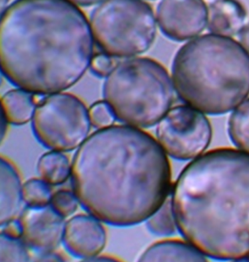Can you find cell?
<instances>
[{
	"label": "cell",
	"mask_w": 249,
	"mask_h": 262,
	"mask_svg": "<svg viewBox=\"0 0 249 262\" xmlns=\"http://www.w3.org/2000/svg\"><path fill=\"white\" fill-rule=\"evenodd\" d=\"M150 134L129 125L92 133L72 162L73 191L82 207L115 227L147 221L168 199L171 166Z\"/></svg>",
	"instance_id": "obj_1"
},
{
	"label": "cell",
	"mask_w": 249,
	"mask_h": 262,
	"mask_svg": "<svg viewBox=\"0 0 249 262\" xmlns=\"http://www.w3.org/2000/svg\"><path fill=\"white\" fill-rule=\"evenodd\" d=\"M94 41L87 16L70 0H17L2 12V72L30 93H60L90 68Z\"/></svg>",
	"instance_id": "obj_2"
},
{
	"label": "cell",
	"mask_w": 249,
	"mask_h": 262,
	"mask_svg": "<svg viewBox=\"0 0 249 262\" xmlns=\"http://www.w3.org/2000/svg\"><path fill=\"white\" fill-rule=\"evenodd\" d=\"M178 230L206 256L249 258V154L220 148L193 159L172 191Z\"/></svg>",
	"instance_id": "obj_3"
},
{
	"label": "cell",
	"mask_w": 249,
	"mask_h": 262,
	"mask_svg": "<svg viewBox=\"0 0 249 262\" xmlns=\"http://www.w3.org/2000/svg\"><path fill=\"white\" fill-rule=\"evenodd\" d=\"M172 78L185 104L205 114H226L248 97L249 54L229 37L206 34L178 50Z\"/></svg>",
	"instance_id": "obj_4"
},
{
	"label": "cell",
	"mask_w": 249,
	"mask_h": 262,
	"mask_svg": "<svg viewBox=\"0 0 249 262\" xmlns=\"http://www.w3.org/2000/svg\"><path fill=\"white\" fill-rule=\"evenodd\" d=\"M174 85L156 60L134 57L118 63L106 77L103 97L115 117L129 126L149 128L171 109Z\"/></svg>",
	"instance_id": "obj_5"
},
{
	"label": "cell",
	"mask_w": 249,
	"mask_h": 262,
	"mask_svg": "<svg viewBox=\"0 0 249 262\" xmlns=\"http://www.w3.org/2000/svg\"><path fill=\"white\" fill-rule=\"evenodd\" d=\"M151 5L143 0H104L91 14L94 40L113 57H131L151 49L157 26Z\"/></svg>",
	"instance_id": "obj_6"
},
{
	"label": "cell",
	"mask_w": 249,
	"mask_h": 262,
	"mask_svg": "<svg viewBox=\"0 0 249 262\" xmlns=\"http://www.w3.org/2000/svg\"><path fill=\"white\" fill-rule=\"evenodd\" d=\"M32 121L39 143L60 152L78 148L88 138L92 126L83 101L65 93L51 94L41 100Z\"/></svg>",
	"instance_id": "obj_7"
},
{
	"label": "cell",
	"mask_w": 249,
	"mask_h": 262,
	"mask_svg": "<svg viewBox=\"0 0 249 262\" xmlns=\"http://www.w3.org/2000/svg\"><path fill=\"white\" fill-rule=\"evenodd\" d=\"M158 142L172 158L186 161L200 157L209 148L212 126L205 114L188 104L176 106L158 123Z\"/></svg>",
	"instance_id": "obj_8"
},
{
	"label": "cell",
	"mask_w": 249,
	"mask_h": 262,
	"mask_svg": "<svg viewBox=\"0 0 249 262\" xmlns=\"http://www.w3.org/2000/svg\"><path fill=\"white\" fill-rule=\"evenodd\" d=\"M209 8L204 0H161L156 19L163 34L176 42L197 37L208 25Z\"/></svg>",
	"instance_id": "obj_9"
},
{
	"label": "cell",
	"mask_w": 249,
	"mask_h": 262,
	"mask_svg": "<svg viewBox=\"0 0 249 262\" xmlns=\"http://www.w3.org/2000/svg\"><path fill=\"white\" fill-rule=\"evenodd\" d=\"M17 220L22 239L37 254L54 251L63 242L66 222L50 205L43 208L27 207Z\"/></svg>",
	"instance_id": "obj_10"
},
{
	"label": "cell",
	"mask_w": 249,
	"mask_h": 262,
	"mask_svg": "<svg viewBox=\"0 0 249 262\" xmlns=\"http://www.w3.org/2000/svg\"><path fill=\"white\" fill-rule=\"evenodd\" d=\"M100 222L91 214H78L66 222L63 243L68 252L86 261L102 252L107 234Z\"/></svg>",
	"instance_id": "obj_11"
},
{
	"label": "cell",
	"mask_w": 249,
	"mask_h": 262,
	"mask_svg": "<svg viewBox=\"0 0 249 262\" xmlns=\"http://www.w3.org/2000/svg\"><path fill=\"white\" fill-rule=\"evenodd\" d=\"M25 203L23 185L18 170L4 157L0 162V224L16 219Z\"/></svg>",
	"instance_id": "obj_12"
},
{
	"label": "cell",
	"mask_w": 249,
	"mask_h": 262,
	"mask_svg": "<svg viewBox=\"0 0 249 262\" xmlns=\"http://www.w3.org/2000/svg\"><path fill=\"white\" fill-rule=\"evenodd\" d=\"M246 17L239 0H215L209 6L208 28L212 34L232 37L240 33Z\"/></svg>",
	"instance_id": "obj_13"
},
{
	"label": "cell",
	"mask_w": 249,
	"mask_h": 262,
	"mask_svg": "<svg viewBox=\"0 0 249 262\" xmlns=\"http://www.w3.org/2000/svg\"><path fill=\"white\" fill-rule=\"evenodd\" d=\"M205 255L188 241L171 239L159 241L147 248L140 261H207Z\"/></svg>",
	"instance_id": "obj_14"
},
{
	"label": "cell",
	"mask_w": 249,
	"mask_h": 262,
	"mask_svg": "<svg viewBox=\"0 0 249 262\" xmlns=\"http://www.w3.org/2000/svg\"><path fill=\"white\" fill-rule=\"evenodd\" d=\"M36 107L33 94L24 89L10 90L2 98V115L8 123L16 126L32 121Z\"/></svg>",
	"instance_id": "obj_15"
},
{
	"label": "cell",
	"mask_w": 249,
	"mask_h": 262,
	"mask_svg": "<svg viewBox=\"0 0 249 262\" xmlns=\"http://www.w3.org/2000/svg\"><path fill=\"white\" fill-rule=\"evenodd\" d=\"M72 163L63 152L51 150L44 154L37 162V169L41 179L51 186H59L71 177Z\"/></svg>",
	"instance_id": "obj_16"
},
{
	"label": "cell",
	"mask_w": 249,
	"mask_h": 262,
	"mask_svg": "<svg viewBox=\"0 0 249 262\" xmlns=\"http://www.w3.org/2000/svg\"><path fill=\"white\" fill-rule=\"evenodd\" d=\"M228 133L237 148L249 154V98L236 107L230 116Z\"/></svg>",
	"instance_id": "obj_17"
},
{
	"label": "cell",
	"mask_w": 249,
	"mask_h": 262,
	"mask_svg": "<svg viewBox=\"0 0 249 262\" xmlns=\"http://www.w3.org/2000/svg\"><path fill=\"white\" fill-rule=\"evenodd\" d=\"M147 226L154 235L165 237L176 234L178 227L172 208L171 199L168 198L161 208L147 219Z\"/></svg>",
	"instance_id": "obj_18"
},
{
	"label": "cell",
	"mask_w": 249,
	"mask_h": 262,
	"mask_svg": "<svg viewBox=\"0 0 249 262\" xmlns=\"http://www.w3.org/2000/svg\"><path fill=\"white\" fill-rule=\"evenodd\" d=\"M53 193L51 185L43 179L32 178L23 184L24 202L27 207L43 208L50 205Z\"/></svg>",
	"instance_id": "obj_19"
},
{
	"label": "cell",
	"mask_w": 249,
	"mask_h": 262,
	"mask_svg": "<svg viewBox=\"0 0 249 262\" xmlns=\"http://www.w3.org/2000/svg\"><path fill=\"white\" fill-rule=\"evenodd\" d=\"M29 248L19 236L2 232L0 235V261H29Z\"/></svg>",
	"instance_id": "obj_20"
},
{
	"label": "cell",
	"mask_w": 249,
	"mask_h": 262,
	"mask_svg": "<svg viewBox=\"0 0 249 262\" xmlns=\"http://www.w3.org/2000/svg\"><path fill=\"white\" fill-rule=\"evenodd\" d=\"M79 204L80 202L74 191L63 189L53 193L50 205L65 219L75 213Z\"/></svg>",
	"instance_id": "obj_21"
},
{
	"label": "cell",
	"mask_w": 249,
	"mask_h": 262,
	"mask_svg": "<svg viewBox=\"0 0 249 262\" xmlns=\"http://www.w3.org/2000/svg\"><path fill=\"white\" fill-rule=\"evenodd\" d=\"M89 112L92 126L98 129L112 126L116 118L106 101L95 102L89 110Z\"/></svg>",
	"instance_id": "obj_22"
},
{
	"label": "cell",
	"mask_w": 249,
	"mask_h": 262,
	"mask_svg": "<svg viewBox=\"0 0 249 262\" xmlns=\"http://www.w3.org/2000/svg\"><path fill=\"white\" fill-rule=\"evenodd\" d=\"M117 64L114 57L106 53L94 55L92 59L91 68L96 75L99 77H107L116 65Z\"/></svg>",
	"instance_id": "obj_23"
},
{
	"label": "cell",
	"mask_w": 249,
	"mask_h": 262,
	"mask_svg": "<svg viewBox=\"0 0 249 262\" xmlns=\"http://www.w3.org/2000/svg\"><path fill=\"white\" fill-rule=\"evenodd\" d=\"M37 259L36 261H63L64 259L63 256L59 254L54 253V251L51 252L39 253L37 256Z\"/></svg>",
	"instance_id": "obj_24"
},
{
	"label": "cell",
	"mask_w": 249,
	"mask_h": 262,
	"mask_svg": "<svg viewBox=\"0 0 249 262\" xmlns=\"http://www.w3.org/2000/svg\"><path fill=\"white\" fill-rule=\"evenodd\" d=\"M240 44L249 54V23L244 25L239 33Z\"/></svg>",
	"instance_id": "obj_25"
},
{
	"label": "cell",
	"mask_w": 249,
	"mask_h": 262,
	"mask_svg": "<svg viewBox=\"0 0 249 262\" xmlns=\"http://www.w3.org/2000/svg\"><path fill=\"white\" fill-rule=\"evenodd\" d=\"M74 4L80 5V6L87 7L102 3L104 0H70Z\"/></svg>",
	"instance_id": "obj_26"
}]
</instances>
